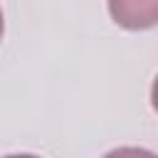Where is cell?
<instances>
[{
	"instance_id": "cell-1",
	"label": "cell",
	"mask_w": 158,
	"mask_h": 158,
	"mask_svg": "<svg viewBox=\"0 0 158 158\" xmlns=\"http://www.w3.org/2000/svg\"><path fill=\"white\" fill-rule=\"evenodd\" d=\"M106 10L118 27L131 32L158 25V0H111Z\"/></svg>"
},
{
	"instance_id": "cell-2",
	"label": "cell",
	"mask_w": 158,
	"mask_h": 158,
	"mask_svg": "<svg viewBox=\"0 0 158 158\" xmlns=\"http://www.w3.org/2000/svg\"><path fill=\"white\" fill-rule=\"evenodd\" d=\"M101 158H158V153H153L143 146H118V148H111L109 153H104Z\"/></svg>"
},
{
	"instance_id": "cell-3",
	"label": "cell",
	"mask_w": 158,
	"mask_h": 158,
	"mask_svg": "<svg viewBox=\"0 0 158 158\" xmlns=\"http://www.w3.org/2000/svg\"><path fill=\"white\" fill-rule=\"evenodd\" d=\"M151 106L158 114V74L153 77V84H151Z\"/></svg>"
},
{
	"instance_id": "cell-4",
	"label": "cell",
	"mask_w": 158,
	"mask_h": 158,
	"mask_svg": "<svg viewBox=\"0 0 158 158\" xmlns=\"http://www.w3.org/2000/svg\"><path fill=\"white\" fill-rule=\"evenodd\" d=\"M5 158H40L35 153H12V156H5Z\"/></svg>"
}]
</instances>
